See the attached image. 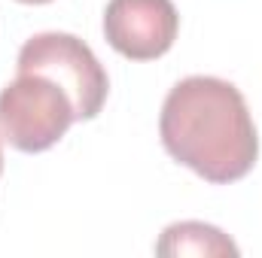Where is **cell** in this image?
Masks as SVG:
<instances>
[{
	"instance_id": "8992f818",
	"label": "cell",
	"mask_w": 262,
	"mask_h": 258,
	"mask_svg": "<svg viewBox=\"0 0 262 258\" xmlns=\"http://www.w3.org/2000/svg\"><path fill=\"white\" fill-rule=\"evenodd\" d=\"M18 3H31V6H40V3H52V0H18Z\"/></svg>"
},
{
	"instance_id": "3957f363",
	"label": "cell",
	"mask_w": 262,
	"mask_h": 258,
	"mask_svg": "<svg viewBox=\"0 0 262 258\" xmlns=\"http://www.w3.org/2000/svg\"><path fill=\"white\" fill-rule=\"evenodd\" d=\"M18 73H43L55 79L73 100L76 122H89L104 110L110 79L95 52L73 34L49 31L31 37L18 52Z\"/></svg>"
},
{
	"instance_id": "5b68a950",
	"label": "cell",
	"mask_w": 262,
	"mask_h": 258,
	"mask_svg": "<svg viewBox=\"0 0 262 258\" xmlns=\"http://www.w3.org/2000/svg\"><path fill=\"white\" fill-rule=\"evenodd\" d=\"M156 255L162 258H180V255H198V258H220V255H238V246L232 243L229 234H223L213 225L204 222H174L162 231L156 243Z\"/></svg>"
},
{
	"instance_id": "52a82bcc",
	"label": "cell",
	"mask_w": 262,
	"mask_h": 258,
	"mask_svg": "<svg viewBox=\"0 0 262 258\" xmlns=\"http://www.w3.org/2000/svg\"><path fill=\"white\" fill-rule=\"evenodd\" d=\"M0 173H3V137H0Z\"/></svg>"
},
{
	"instance_id": "6da1fadb",
	"label": "cell",
	"mask_w": 262,
	"mask_h": 258,
	"mask_svg": "<svg viewBox=\"0 0 262 258\" xmlns=\"http://www.w3.org/2000/svg\"><path fill=\"white\" fill-rule=\"evenodd\" d=\"M165 152L213 186L244 179L259 158V137L244 94L220 76L180 79L159 116Z\"/></svg>"
},
{
	"instance_id": "277c9868",
	"label": "cell",
	"mask_w": 262,
	"mask_h": 258,
	"mask_svg": "<svg viewBox=\"0 0 262 258\" xmlns=\"http://www.w3.org/2000/svg\"><path fill=\"white\" fill-rule=\"evenodd\" d=\"M180 31V15L171 0H110L104 9L107 43L131 61L162 58Z\"/></svg>"
},
{
	"instance_id": "7a4b0ae2",
	"label": "cell",
	"mask_w": 262,
	"mask_h": 258,
	"mask_svg": "<svg viewBox=\"0 0 262 258\" xmlns=\"http://www.w3.org/2000/svg\"><path fill=\"white\" fill-rule=\"evenodd\" d=\"M76 122L73 100L43 73H18L0 91V137L18 152H46Z\"/></svg>"
}]
</instances>
